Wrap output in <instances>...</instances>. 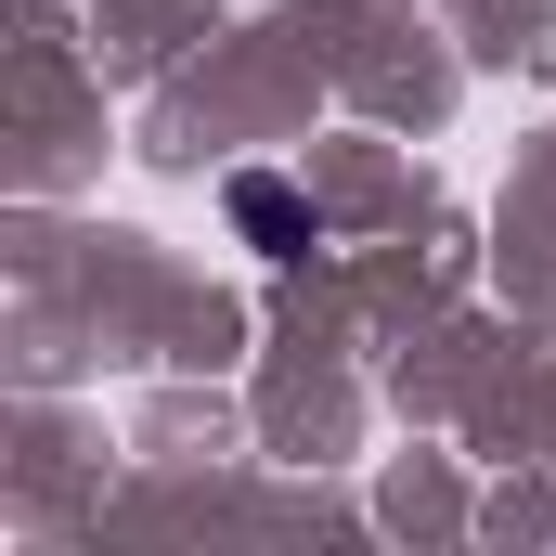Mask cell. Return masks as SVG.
I'll return each mask as SVG.
<instances>
[{"mask_svg": "<svg viewBox=\"0 0 556 556\" xmlns=\"http://www.w3.org/2000/svg\"><path fill=\"white\" fill-rule=\"evenodd\" d=\"M233 233H247L260 260H311V194L273 181V168H247V181H233Z\"/></svg>", "mask_w": 556, "mask_h": 556, "instance_id": "cell-1", "label": "cell"}]
</instances>
